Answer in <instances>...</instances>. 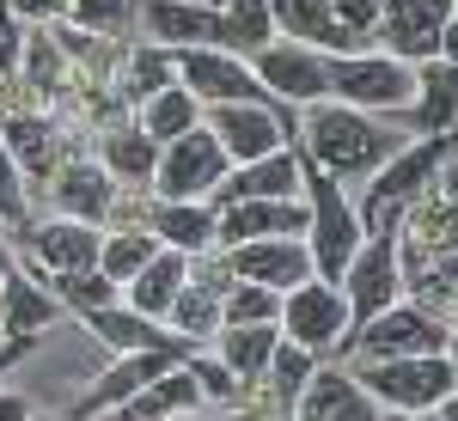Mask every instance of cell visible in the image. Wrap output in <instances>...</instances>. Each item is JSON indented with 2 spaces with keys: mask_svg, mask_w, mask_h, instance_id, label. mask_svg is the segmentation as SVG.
Returning a JSON list of instances; mask_svg holds the SVG:
<instances>
[{
  "mask_svg": "<svg viewBox=\"0 0 458 421\" xmlns=\"http://www.w3.org/2000/svg\"><path fill=\"white\" fill-rule=\"evenodd\" d=\"M397 147H403V135H391L373 110L336 105V98H318L300 110V153H306V165L330 172L336 183L373 177Z\"/></svg>",
  "mask_w": 458,
  "mask_h": 421,
  "instance_id": "1",
  "label": "cell"
},
{
  "mask_svg": "<svg viewBox=\"0 0 458 421\" xmlns=\"http://www.w3.org/2000/svg\"><path fill=\"white\" fill-rule=\"evenodd\" d=\"M458 153V129H440V135L403 140L379 172L367 177V202H360V226L367 239H397L410 202H422L428 189L440 183V165Z\"/></svg>",
  "mask_w": 458,
  "mask_h": 421,
  "instance_id": "2",
  "label": "cell"
},
{
  "mask_svg": "<svg viewBox=\"0 0 458 421\" xmlns=\"http://www.w3.org/2000/svg\"><path fill=\"white\" fill-rule=\"evenodd\" d=\"M416 62H397L391 49H354V55H330V98L373 116H410L416 110Z\"/></svg>",
  "mask_w": 458,
  "mask_h": 421,
  "instance_id": "3",
  "label": "cell"
},
{
  "mask_svg": "<svg viewBox=\"0 0 458 421\" xmlns=\"http://www.w3.org/2000/svg\"><path fill=\"white\" fill-rule=\"evenodd\" d=\"M349 373L373 391L379 409H410V416H434L440 397L458 385V373H453L446 354H386V360L354 354Z\"/></svg>",
  "mask_w": 458,
  "mask_h": 421,
  "instance_id": "4",
  "label": "cell"
},
{
  "mask_svg": "<svg viewBox=\"0 0 458 421\" xmlns=\"http://www.w3.org/2000/svg\"><path fill=\"white\" fill-rule=\"evenodd\" d=\"M360 245H367L360 208L343 196V183L330 172L306 165V250H312V269L324 281H343V269L354 263Z\"/></svg>",
  "mask_w": 458,
  "mask_h": 421,
  "instance_id": "5",
  "label": "cell"
},
{
  "mask_svg": "<svg viewBox=\"0 0 458 421\" xmlns=\"http://www.w3.org/2000/svg\"><path fill=\"white\" fill-rule=\"evenodd\" d=\"M226 172H233V159H226L220 135H214L208 122H196L190 135L159 147V165H153V183L147 189L159 202H208L214 189L226 183Z\"/></svg>",
  "mask_w": 458,
  "mask_h": 421,
  "instance_id": "6",
  "label": "cell"
},
{
  "mask_svg": "<svg viewBox=\"0 0 458 421\" xmlns=\"http://www.w3.org/2000/svg\"><path fill=\"white\" fill-rule=\"evenodd\" d=\"M177 86L196 92V105H276L269 86L257 80L250 55H233V49H172Z\"/></svg>",
  "mask_w": 458,
  "mask_h": 421,
  "instance_id": "7",
  "label": "cell"
},
{
  "mask_svg": "<svg viewBox=\"0 0 458 421\" xmlns=\"http://www.w3.org/2000/svg\"><path fill=\"white\" fill-rule=\"evenodd\" d=\"M343 354H367V360H386V354H446V317H434L416 299H397L379 317L354 324Z\"/></svg>",
  "mask_w": 458,
  "mask_h": 421,
  "instance_id": "8",
  "label": "cell"
},
{
  "mask_svg": "<svg viewBox=\"0 0 458 421\" xmlns=\"http://www.w3.org/2000/svg\"><path fill=\"white\" fill-rule=\"evenodd\" d=\"M349 330H354V317H349V299H343L336 281L312 275V281H300L293 293H282V336L287 342H300V349H312V354H330L349 342Z\"/></svg>",
  "mask_w": 458,
  "mask_h": 421,
  "instance_id": "9",
  "label": "cell"
},
{
  "mask_svg": "<svg viewBox=\"0 0 458 421\" xmlns=\"http://www.w3.org/2000/svg\"><path fill=\"white\" fill-rule=\"evenodd\" d=\"M202 122L220 135V147H226L233 165H250V159H263V153H282V147H293V135H300V122H293L287 105H208Z\"/></svg>",
  "mask_w": 458,
  "mask_h": 421,
  "instance_id": "10",
  "label": "cell"
},
{
  "mask_svg": "<svg viewBox=\"0 0 458 421\" xmlns=\"http://www.w3.org/2000/svg\"><path fill=\"white\" fill-rule=\"evenodd\" d=\"M343 299H349V317L354 324H367V317H379L386 306L403 299V287H410V269H403V245L397 239H367V245L354 250V263L343 269ZM354 336V330H349Z\"/></svg>",
  "mask_w": 458,
  "mask_h": 421,
  "instance_id": "11",
  "label": "cell"
},
{
  "mask_svg": "<svg viewBox=\"0 0 458 421\" xmlns=\"http://www.w3.org/2000/svg\"><path fill=\"white\" fill-rule=\"evenodd\" d=\"M250 68L269 86V98L287 105V110H306V105H318V98H330V55H324V49H306V43L276 37L269 49L250 55Z\"/></svg>",
  "mask_w": 458,
  "mask_h": 421,
  "instance_id": "12",
  "label": "cell"
},
{
  "mask_svg": "<svg viewBox=\"0 0 458 421\" xmlns=\"http://www.w3.org/2000/svg\"><path fill=\"white\" fill-rule=\"evenodd\" d=\"M98 245H105V226H86V220H31L19 232L25 250V269L31 275H73V269H98Z\"/></svg>",
  "mask_w": 458,
  "mask_h": 421,
  "instance_id": "13",
  "label": "cell"
},
{
  "mask_svg": "<svg viewBox=\"0 0 458 421\" xmlns=\"http://www.w3.org/2000/svg\"><path fill=\"white\" fill-rule=\"evenodd\" d=\"M458 0H386L379 13V49H391L397 62H434L440 55V31L453 25Z\"/></svg>",
  "mask_w": 458,
  "mask_h": 421,
  "instance_id": "14",
  "label": "cell"
},
{
  "mask_svg": "<svg viewBox=\"0 0 458 421\" xmlns=\"http://www.w3.org/2000/svg\"><path fill=\"white\" fill-rule=\"evenodd\" d=\"M208 202L214 208H226V202H306V153L282 147V153H263L250 165H233Z\"/></svg>",
  "mask_w": 458,
  "mask_h": 421,
  "instance_id": "15",
  "label": "cell"
},
{
  "mask_svg": "<svg viewBox=\"0 0 458 421\" xmlns=\"http://www.w3.org/2000/svg\"><path fill=\"white\" fill-rule=\"evenodd\" d=\"M220 263L233 281H257V287H276V293H293L300 281L318 275L306 239H245V245L220 250Z\"/></svg>",
  "mask_w": 458,
  "mask_h": 421,
  "instance_id": "16",
  "label": "cell"
},
{
  "mask_svg": "<svg viewBox=\"0 0 458 421\" xmlns=\"http://www.w3.org/2000/svg\"><path fill=\"white\" fill-rule=\"evenodd\" d=\"M141 25L147 43H165V49H226V19L220 6L202 0H147Z\"/></svg>",
  "mask_w": 458,
  "mask_h": 421,
  "instance_id": "17",
  "label": "cell"
},
{
  "mask_svg": "<svg viewBox=\"0 0 458 421\" xmlns=\"http://www.w3.org/2000/svg\"><path fill=\"white\" fill-rule=\"evenodd\" d=\"M177 360H190V354H165V349H153V354H116L105 373H98V385L73 403V421H105L110 409H123L135 391L153 385V379H159L165 366H177Z\"/></svg>",
  "mask_w": 458,
  "mask_h": 421,
  "instance_id": "18",
  "label": "cell"
},
{
  "mask_svg": "<svg viewBox=\"0 0 458 421\" xmlns=\"http://www.w3.org/2000/svg\"><path fill=\"white\" fill-rule=\"evenodd\" d=\"M98 342H105L110 354H153V349H165V354H196V342H183L177 330H165L159 317H147L135 312L129 299H116V306H105V312H92V317H80Z\"/></svg>",
  "mask_w": 458,
  "mask_h": 421,
  "instance_id": "19",
  "label": "cell"
},
{
  "mask_svg": "<svg viewBox=\"0 0 458 421\" xmlns=\"http://www.w3.org/2000/svg\"><path fill=\"white\" fill-rule=\"evenodd\" d=\"M116 177L98 165V159H62L55 177H49V196H55V214L68 220H86V226H105L110 208H116Z\"/></svg>",
  "mask_w": 458,
  "mask_h": 421,
  "instance_id": "20",
  "label": "cell"
},
{
  "mask_svg": "<svg viewBox=\"0 0 458 421\" xmlns=\"http://www.w3.org/2000/svg\"><path fill=\"white\" fill-rule=\"evenodd\" d=\"M269 19H276V37L324 49V55H354L360 49V37L336 19V0H269Z\"/></svg>",
  "mask_w": 458,
  "mask_h": 421,
  "instance_id": "21",
  "label": "cell"
},
{
  "mask_svg": "<svg viewBox=\"0 0 458 421\" xmlns=\"http://www.w3.org/2000/svg\"><path fill=\"white\" fill-rule=\"evenodd\" d=\"M55 317H62V299H55L49 287H37L31 269L13 263V269L0 275V336H6V342H31Z\"/></svg>",
  "mask_w": 458,
  "mask_h": 421,
  "instance_id": "22",
  "label": "cell"
},
{
  "mask_svg": "<svg viewBox=\"0 0 458 421\" xmlns=\"http://www.w3.org/2000/svg\"><path fill=\"white\" fill-rule=\"evenodd\" d=\"M245 239H306V202H226L214 250H233Z\"/></svg>",
  "mask_w": 458,
  "mask_h": 421,
  "instance_id": "23",
  "label": "cell"
},
{
  "mask_svg": "<svg viewBox=\"0 0 458 421\" xmlns=\"http://www.w3.org/2000/svg\"><path fill=\"white\" fill-rule=\"evenodd\" d=\"M202 409V385H196V373H190V360H177L165 366L153 385H141L123 409H110L105 421H177V416H196Z\"/></svg>",
  "mask_w": 458,
  "mask_h": 421,
  "instance_id": "24",
  "label": "cell"
},
{
  "mask_svg": "<svg viewBox=\"0 0 458 421\" xmlns=\"http://www.w3.org/2000/svg\"><path fill=\"white\" fill-rule=\"evenodd\" d=\"M147 226L159 245L183 250V257H214V232H220V208L214 202H159L147 208Z\"/></svg>",
  "mask_w": 458,
  "mask_h": 421,
  "instance_id": "25",
  "label": "cell"
},
{
  "mask_svg": "<svg viewBox=\"0 0 458 421\" xmlns=\"http://www.w3.org/2000/svg\"><path fill=\"white\" fill-rule=\"evenodd\" d=\"M300 421H379L373 391L354 373H312V385L300 391Z\"/></svg>",
  "mask_w": 458,
  "mask_h": 421,
  "instance_id": "26",
  "label": "cell"
},
{
  "mask_svg": "<svg viewBox=\"0 0 458 421\" xmlns=\"http://www.w3.org/2000/svg\"><path fill=\"white\" fill-rule=\"evenodd\" d=\"M276 349H282V324H220V336H214V354L233 366L239 385H263Z\"/></svg>",
  "mask_w": 458,
  "mask_h": 421,
  "instance_id": "27",
  "label": "cell"
},
{
  "mask_svg": "<svg viewBox=\"0 0 458 421\" xmlns=\"http://www.w3.org/2000/svg\"><path fill=\"white\" fill-rule=\"evenodd\" d=\"M190 263H196V257H183V250L159 245L153 257H147L141 275L123 287V299H129L135 312H147V317H159V324H165V312H172V299H177V287L190 281Z\"/></svg>",
  "mask_w": 458,
  "mask_h": 421,
  "instance_id": "28",
  "label": "cell"
},
{
  "mask_svg": "<svg viewBox=\"0 0 458 421\" xmlns=\"http://www.w3.org/2000/svg\"><path fill=\"white\" fill-rule=\"evenodd\" d=\"M0 147L13 153V165L25 177H55V165H62L49 116H31V110H6L0 116Z\"/></svg>",
  "mask_w": 458,
  "mask_h": 421,
  "instance_id": "29",
  "label": "cell"
},
{
  "mask_svg": "<svg viewBox=\"0 0 458 421\" xmlns=\"http://www.w3.org/2000/svg\"><path fill=\"white\" fill-rule=\"evenodd\" d=\"M98 165H105L123 189H147L153 183V165H159V140L141 135V122H123L98 140Z\"/></svg>",
  "mask_w": 458,
  "mask_h": 421,
  "instance_id": "30",
  "label": "cell"
},
{
  "mask_svg": "<svg viewBox=\"0 0 458 421\" xmlns=\"http://www.w3.org/2000/svg\"><path fill=\"white\" fill-rule=\"evenodd\" d=\"M422 92H416V129L422 135H440V129H458V62H422L416 68Z\"/></svg>",
  "mask_w": 458,
  "mask_h": 421,
  "instance_id": "31",
  "label": "cell"
},
{
  "mask_svg": "<svg viewBox=\"0 0 458 421\" xmlns=\"http://www.w3.org/2000/svg\"><path fill=\"white\" fill-rule=\"evenodd\" d=\"M135 122H141V135H153L159 147H165V140L190 135V129L202 122V105H196V92H190V86H177V80H172V86H159L153 98L135 105Z\"/></svg>",
  "mask_w": 458,
  "mask_h": 421,
  "instance_id": "32",
  "label": "cell"
},
{
  "mask_svg": "<svg viewBox=\"0 0 458 421\" xmlns=\"http://www.w3.org/2000/svg\"><path fill=\"white\" fill-rule=\"evenodd\" d=\"M159 250L153 239V226H105V245H98V275H110L116 287H129V281L147 269V257Z\"/></svg>",
  "mask_w": 458,
  "mask_h": 421,
  "instance_id": "33",
  "label": "cell"
},
{
  "mask_svg": "<svg viewBox=\"0 0 458 421\" xmlns=\"http://www.w3.org/2000/svg\"><path fill=\"white\" fill-rule=\"evenodd\" d=\"M220 19H226V49L233 55H257L276 43V19H269V0H214Z\"/></svg>",
  "mask_w": 458,
  "mask_h": 421,
  "instance_id": "34",
  "label": "cell"
},
{
  "mask_svg": "<svg viewBox=\"0 0 458 421\" xmlns=\"http://www.w3.org/2000/svg\"><path fill=\"white\" fill-rule=\"evenodd\" d=\"M177 68H172V49L165 43H135L129 49V62H123V98L129 105H141V98H153L159 86H172Z\"/></svg>",
  "mask_w": 458,
  "mask_h": 421,
  "instance_id": "35",
  "label": "cell"
},
{
  "mask_svg": "<svg viewBox=\"0 0 458 421\" xmlns=\"http://www.w3.org/2000/svg\"><path fill=\"white\" fill-rule=\"evenodd\" d=\"M49 293H55V299H62V312H73V317H92V312H105V306L123 299V287H116L110 275H98V269L55 275V281H49Z\"/></svg>",
  "mask_w": 458,
  "mask_h": 421,
  "instance_id": "36",
  "label": "cell"
},
{
  "mask_svg": "<svg viewBox=\"0 0 458 421\" xmlns=\"http://www.w3.org/2000/svg\"><path fill=\"white\" fill-rule=\"evenodd\" d=\"M312 373H318V354L282 336V349H276L269 373H263V385L276 391V409H293V403H300V391L312 385Z\"/></svg>",
  "mask_w": 458,
  "mask_h": 421,
  "instance_id": "37",
  "label": "cell"
},
{
  "mask_svg": "<svg viewBox=\"0 0 458 421\" xmlns=\"http://www.w3.org/2000/svg\"><path fill=\"white\" fill-rule=\"evenodd\" d=\"M220 312H226V324H282V293L257 287V281H233Z\"/></svg>",
  "mask_w": 458,
  "mask_h": 421,
  "instance_id": "38",
  "label": "cell"
},
{
  "mask_svg": "<svg viewBox=\"0 0 458 421\" xmlns=\"http://www.w3.org/2000/svg\"><path fill=\"white\" fill-rule=\"evenodd\" d=\"M129 19H135L129 0H68V25L86 37H116Z\"/></svg>",
  "mask_w": 458,
  "mask_h": 421,
  "instance_id": "39",
  "label": "cell"
},
{
  "mask_svg": "<svg viewBox=\"0 0 458 421\" xmlns=\"http://www.w3.org/2000/svg\"><path fill=\"white\" fill-rule=\"evenodd\" d=\"M0 226L25 232L31 226V202H25V172L13 165V153L0 147Z\"/></svg>",
  "mask_w": 458,
  "mask_h": 421,
  "instance_id": "40",
  "label": "cell"
},
{
  "mask_svg": "<svg viewBox=\"0 0 458 421\" xmlns=\"http://www.w3.org/2000/svg\"><path fill=\"white\" fill-rule=\"evenodd\" d=\"M190 373H196L202 397H214V403H233L239 397V379H233V366L220 354H190Z\"/></svg>",
  "mask_w": 458,
  "mask_h": 421,
  "instance_id": "41",
  "label": "cell"
},
{
  "mask_svg": "<svg viewBox=\"0 0 458 421\" xmlns=\"http://www.w3.org/2000/svg\"><path fill=\"white\" fill-rule=\"evenodd\" d=\"M0 13H13L19 25H62L68 0H0Z\"/></svg>",
  "mask_w": 458,
  "mask_h": 421,
  "instance_id": "42",
  "label": "cell"
},
{
  "mask_svg": "<svg viewBox=\"0 0 458 421\" xmlns=\"http://www.w3.org/2000/svg\"><path fill=\"white\" fill-rule=\"evenodd\" d=\"M19 68H25V31L13 13H0V80H19Z\"/></svg>",
  "mask_w": 458,
  "mask_h": 421,
  "instance_id": "43",
  "label": "cell"
},
{
  "mask_svg": "<svg viewBox=\"0 0 458 421\" xmlns=\"http://www.w3.org/2000/svg\"><path fill=\"white\" fill-rule=\"evenodd\" d=\"M379 13H386V0H336V19H343L360 43L379 31Z\"/></svg>",
  "mask_w": 458,
  "mask_h": 421,
  "instance_id": "44",
  "label": "cell"
},
{
  "mask_svg": "<svg viewBox=\"0 0 458 421\" xmlns=\"http://www.w3.org/2000/svg\"><path fill=\"white\" fill-rule=\"evenodd\" d=\"M0 421H31V403L19 391H0Z\"/></svg>",
  "mask_w": 458,
  "mask_h": 421,
  "instance_id": "45",
  "label": "cell"
},
{
  "mask_svg": "<svg viewBox=\"0 0 458 421\" xmlns=\"http://www.w3.org/2000/svg\"><path fill=\"white\" fill-rule=\"evenodd\" d=\"M434 62H458V13H453V25L440 31V55Z\"/></svg>",
  "mask_w": 458,
  "mask_h": 421,
  "instance_id": "46",
  "label": "cell"
},
{
  "mask_svg": "<svg viewBox=\"0 0 458 421\" xmlns=\"http://www.w3.org/2000/svg\"><path fill=\"white\" fill-rule=\"evenodd\" d=\"M428 421H458V385L446 391V397H440V409H434V416H428Z\"/></svg>",
  "mask_w": 458,
  "mask_h": 421,
  "instance_id": "47",
  "label": "cell"
},
{
  "mask_svg": "<svg viewBox=\"0 0 458 421\" xmlns=\"http://www.w3.org/2000/svg\"><path fill=\"white\" fill-rule=\"evenodd\" d=\"M446 360H453V373H458V317L446 324Z\"/></svg>",
  "mask_w": 458,
  "mask_h": 421,
  "instance_id": "48",
  "label": "cell"
},
{
  "mask_svg": "<svg viewBox=\"0 0 458 421\" xmlns=\"http://www.w3.org/2000/svg\"><path fill=\"white\" fill-rule=\"evenodd\" d=\"M25 349H31V342H6V349H0V373H6V366H13V360H19Z\"/></svg>",
  "mask_w": 458,
  "mask_h": 421,
  "instance_id": "49",
  "label": "cell"
},
{
  "mask_svg": "<svg viewBox=\"0 0 458 421\" xmlns=\"http://www.w3.org/2000/svg\"><path fill=\"white\" fill-rule=\"evenodd\" d=\"M379 421H428V416H410V409H379Z\"/></svg>",
  "mask_w": 458,
  "mask_h": 421,
  "instance_id": "50",
  "label": "cell"
},
{
  "mask_svg": "<svg viewBox=\"0 0 458 421\" xmlns=\"http://www.w3.org/2000/svg\"><path fill=\"white\" fill-rule=\"evenodd\" d=\"M13 269V245H6V232H0V275Z\"/></svg>",
  "mask_w": 458,
  "mask_h": 421,
  "instance_id": "51",
  "label": "cell"
},
{
  "mask_svg": "<svg viewBox=\"0 0 458 421\" xmlns=\"http://www.w3.org/2000/svg\"><path fill=\"white\" fill-rule=\"evenodd\" d=\"M177 421H196V416H177Z\"/></svg>",
  "mask_w": 458,
  "mask_h": 421,
  "instance_id": "52",
  "label": "cell"
},
{
  "mask_svg": "<svg viewBox=\"0 0 458 421\" xmlns=\"http://www.w3.org/2000/svg\"><path fill=\"white\" fill-rule=\"evenodd\" d=\"M31 421H49V416H31Z\"/></svg>",
  "mask_w": 458,
  "mask_h": 421,
  "instance_id": "53",
  "label": "cell"
}]
</instances>
